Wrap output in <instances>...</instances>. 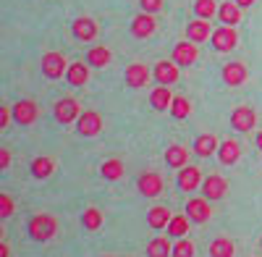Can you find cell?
Wrapping results in <instances>:
<instances>
[{
	"label": "cell",
	"mask_w": 262,
	"mask_h": 257,
	"mask_svg": "<svg viewBox=\"0 0 262 257\" xmlns=\"http://www.w3.org/2000/svg\"><path fill=\"white\" fill-rule=\"evenodd\" d=\"M55 231H58V221L53 216H34L29 221V237L34 242H48L55 237Z\"/></svg>",
	"instance_id": "cell-1"
},
{
	"label": "cell",
	"mask_w": 262,
	"mask_h": 257,
	"mask_svg": "<svg viewBox=\"0 0 262 257\" xmlns=\"http://www.w3.org/2000/svg\"><path fill=\"white\" fill-rule=\"evenodd\" d=\"M210 42H212V48H215L217 53H231V50L238 45V34H236L233 27H221V29L212 32Z\"/></svg>",
	"instance_id": "cell-2"
},
{
	"label": "cell",
	"mask_w": 262,
	"mask_h": 257,
	"mask_svg": "<svg viewBox=\"0 0 262 257\" xmlns=\"http://www.w3.org/2000/svg\"><path fill=\"white\" fill-rule=\"evenodd\" d=\"M66 71H69V66H66V58L55 50L45 53L42 55V74H45L48 79H60Z\"/></svg>",
	"instance_id": "cell-3"
},
{
	"label": "cell",
	"mask_w": 262,
	"mask_h": 257,
	"mask_svg": "<svg viewBox=\"0 0 262 257\" xmlns=\"http://www.w3.org/2000/svg\"><path fill=\"white\" fill-rule=\"evenodd\" d=\"M202 197L205 200H210V202H215V200H221V197H226V191H228V181L223 179V176H217V174H210L205 181H202Z\"/></svg>",
	"instance_id": "cell-4"
},
{
	"label": "cell",
	"mask_w": 262,
	"mask_h": 257,
	"mask_svg": "<svg viewBox=\"0 0 262 257\" xmlns=\"http://www.w3.org/2000/svg\"><path fill=\"white\" fill-rule=\"evenodd\" d=\"M76 128L81 137H97L102 132V116L97 111H84L76 121Z\"/></svg>",
	"instance_id": "cell-5"
},
{
	"label": "cell",
	"mask_w": 262,
	"mask_h": 257,
	"mask_svg": "<svg viewBox=\"0 0 262 257\" xmlns=\"http://www.w3.org/2000/svg\"><path fill=\"white\" fill-rule=\"evenodd\" d=\"M79 116H81V108L74 97H63V100L55 102V121L74 123V121H79Z\"/></svg>",
	"instance_id": "cell-6"
},
{
	"label": "cell",
	"mask_w": 262,
	"mask_h": 257,
	"mask_svg": "<svg viewBox=\"0 0 262 257\" xmlns=\"http://www.w3.org/2000/svg\"><path fill=\"white\" fill-rule=\"evenodd\" d=\"M37 116H39V108H37L34 100H18V102L13 105V121L21 123V126L34 123Z\"/></svg>",
	"instance_id": "cell-7"
},
{
	"label": "cell",
	"mask_w": 262,
	"mask_h": 257,
	"mask_svg": "<svg viewBox=\"0 0 262 257\" xmlns=\"http://www.w3.org/2000/svg\"><path fill=\"white\" fill-rule=\"evenodd\" d=\"M152 76H155L158 84H163V87H170V84L179 81V63L176 60H158Z\"/></svg>",
	"instance_id": "cell-8"
},
{
	"label": "cell",
	"mask_w": 262,
	"mask_h": 257,
	"mask_svg": "<svg viewBox=\"0 0 262 257\" xmlns=\"http://www.w3.org/2000/svg\"><path fill=\"white\" fill-rule=\"evenodd\" d=\"M186 216H189L191 223H207L210 216H212L210 200H205V197H194V200H189V205H186Z\"/></svg>",
	"instance_id": "cell-9"
},
{
	"label": "cell",
	"mask_w": 262,
	"mask_h": 257,
	"mask_svg": "<svg viewBox=\"0 0 262 257\" xmlns=\"http://www.w3.org/2000/svg\"><path fill=\"white\" fill-rule=\"evenodd\" d=\"M257 123V113L249 108V105H238V108L231 113V126L236 128V132H249V128H254Z\"/></svg>",
	"instance_id": "cell-10"
},
{
	"label": "cell",
	"mask_w": 262,
	"mask_h": 257,
	"mask_svg": "<svg viewBox=\"0 0 262 257\" xmlns=\"http://www.w3.org/2000/svg\"><path fill=\"white\" fill-rule=\"evenodd\" d=\"M155 29H158V21H155V16H152V13H144L142 11L134 21H131V34L139 37V39L152 37V34H155Z\"/></svg>",
	"instance_id": "cell-11"
},
{
	"label": "cell",
	"mask_w": 262,
	"mask_h": 257,
	"mask_svg": "<svg viewBox=\"0 0 262 257\" xmlns=\"http://www.w3.org/2000/svg\"><path fill=\"white\" fill-rule=\"evenodd\" d=\"M249 71L242 60H233V63H226L223 66V81L228 84V87H242V84L247 81Z\"/></svg>",
	"instance_id": "cell-12"
},
{
	"label": "cell",
	"mask_w": 262,
	"mask_h": 257,
	"mask_svg": "<svg viewBox=\"0 0 262 257\" xmlns=\"http://www.w3.org/2000/svg\"><path fill=\"white\" fill-rule=\"evenodd\" d=\"M137 189L142 191L144 197H158L163 191V179L160 174H155V170H149V174H142L137 179Z\"/></svg>",
	"instance_id": "cell-13"
},
{
	"label": "cell",
	"mask_w": 262,
	"mask_h": 257,
	"mask_svg": "<svg viewBox=\"0 0 262 257\" xmlns=\"http://www.w3.org/2000/svg\"><path fill=\"white\" fill-rule=\"evenodd\" d=\"M202 174H200V168H194V165H184L179 170V189L184 191H194V189H200L202 186Z\"/></svg>",
	"instance_id": "cell-14"
},
{
	"label": "cell",
	"mask_w": 262,
	"mask_h": 257,
	"mask_svg": "<svg viewBox=\"0 0 262 257\" xmlns=\"http://www.w3.org/2000/svg\"><path fill=\"white\" fill-rule=\"evenodd\" d=\"M71 32H74V37H76L79 42H92V39L97 37V21L81 16V18H76V21H74Z\"/></svg>",
	"instance_id": "cell-15"
},
{
	"label": "cell",
	"mask_w": 262,
	"mask_h": 257,
	"mask_svg": "<svg viewBox=\"0 0 262 257\" xmlns=\"http://www.w3.org/2000/svg\"><path fill=\"white\" fill-rule=\"evenodd\" d=\"M149 76H152V71L144 66V63H131V66L126 69V84L134 87V90L144 87V84L149 81Z\"/></svg>",
	"instance_id": "cell-16"
},
{
	"label": "cell",
	"mask_w": 262,
	"mask_h": 257,
	"mask_svg": "<svg viewBox=\"0 0 262 257\" xmlns=\"http://www.w3.org/2000/svg\"><path fill=\"white\" fill-rule=\"evenodd\" d=\"M66 79H69L71 87H84L90 81V63H81V60L71 63L69 71H66Z\"/></svg>",
	"instance_id": "cell-17"
},
{
	"label": "cell",
	"mask_w": 262,
	"mask_h": 257,
	"mask_svg": "<svg viewBox=\"0 0 262 257\" xmlns=\"http://www.w3.org/2000/svg\"><path fill=\"white\" fill-rule=\"evenodd\" d=\"M173 60L179 63V66H191L196 60V42H179L176 48H173Z\"/></svg>",
	"instance_id": "cell-18"
},
{
	"label": "cell",
	"mask_w": 262,
	"mask_h": 257,
	"mask_svg": "<svg viewBox=\"0 0 262 257\" xmlns=\"http://www.w3.org/2000/svg\"><path fill=\"white\" fill-rule=\"evenodd\" d=\"M186 37H189V42H205L207 37H212V32H210V21H207V18L189 21V27H186Z\"/></svg>",
	"instance_id": "cell-19"
},
{
	"label": "cell",
	"mask_w": 262,
	"mask_h": 257,
	"mask_svg": "<svg viewBox=\"0 0 262 257\" xmlns=\"http://www.w3.org/2000/svg\"><path fill=\"white\" fill-rule=\"evenodd\" d=\"M217 158H221L223 165H233L238 158H242V144L233 142V139H226L221 147H217Z\"/></svg>",
	"instance_id": "cell-20"
},
{
	"label": "cell",
	"mask_w": 262,
	"mask_h": 257,
	"mask_svg": "<svg viewBox=\"0 0 262 257\" xmlns=\"http://www.w3.org/2000/svg\"><path fill=\"white\" fill-rule=\"evenodd\" d=\"M165 163H168V168H184V165H189V149L181 147V144H170L165 149Z\"/></svg>",
	"instance_id": "cell-21"
},
{
	"label": "cell",
	"mask_w": 262,
	"mask_h": 257,
	"mask_svg": "<svg viewBox=\"0 0 262 257\" xmlns=\"http://www.w3.org/2000/svg\"><path fill=\"white\" fill-rule=\"evenodd\" d=\"M217 139H215V134H200L194 139V153L200 155V158H210L212 153H217Z\"/></svg>",
	"instance_id": "cell-22"
},
{
	"label": "cell",
	"mask_w": 262,
	"mask_h": 257,
	"mask_svg": "<svg viewBox=\"0 0 262 257\" xmlns=\"http://www.w3.org/2000/svg\"><path fill=\"white\" fill-rule=\"evenodd\" d=\"M170 210L168 207H163V205H158V207H152L149 212H147V223H149V228H155V231H160V228H168V223H170Z\"/></svg>",
	"instance_id": "cell-23"
},
{
	"label": "cell",
	"mask_w": 262,
	"mask_h": 257,
	"mask_svg": "<svg viewBox=\"0 0 262 257\" xmlns=\"http://www.w3.org/2000/svg\"><path fill=\"white\" fill-rule=\"evenodd\" d=\"M170 102H173V95H170V90L168 87H155L152 90V95H149V105L155 111H170Z\"/></svg>",
	"instance_id": "cell-24"
},
{
	"label": "cell",
	"mask_w": 262,
	"mask_h": 257,
	"mask_svg": "<svg viewBox=\"0 0 262 257\" xmlns=\"http://www.w3.org/2000/svg\"><path fill=\"white\" fill-rule=\"evenodd\" d=\"M217 18L223 21V27H236L238 21H242V8L228 0V3H223L221 11H217Z\"/></svg>",
	"instance_id": "cell-25"
},
{
	"label": "cell",
	"mask_w": 262,
	"mask_h": 257,
	"mask_svg": "<svg viewBox=\"0 0 262 257\" xmlns=\"http://www.w3.org/2000/svg\"><path fill=\"white\" fill-rule=\"evenodd\" d=\"M55 174V160L53 158H34L32 160V176L34 179H50Z\"/></svg>",
	"instance_id": "cell-26"
},
{
	"label": "cell",
	"mask_w": 262,
	"mask_h": 257,
	"mask_svg": "<svg viewBox=\"0 0 262 257\" xmlns=\"http://www.w3.org/2000/svg\"><path fill=\"white\" fill-rule=\"evenodd\" d=\"M123 163L118 160V158H111V160H105L102 165H100V174H102V179L105 181H118L121 176H123Z\"/></svg>",
	"instance_id": "cell-27"
},
{
	"label": "cell",
	"mask_w": 262,
	"mask_h": 257,
	"mask_svg": "<svg viewBox=\"0 0 262 257\" xmlns=\"http://www.w3.org/2000/svg\"><path fill=\"white\" fill-rule=\"evenodd\" d=\"M86 63H90V66H95V69L107 66V63H111V50H107L105 45L90 48V53H86Z\"/></svg>",
	"instance_id": "cell-28"
},
{
	"label": "cell",
	"mask_w": 262,
	"mask_h": 257,
	"mask_svg": "<svg viewBox=\"0 0 262 257\" xmlns=\"http://www.w3.org/2000/svg\"><path fill=\"white\" fill-rule=\"evenodd\" d=\"M173 254V244L168 242V237H158L147 244V257H168Z\"/></svg>",
	"instance_id": "cell-29"
},
{
	"label": "cell",
	"mask_w": 262,
	"mask_h": 257,
	"mask_svg": "<svg viewBox=\"0 0 262 257\" xmlns=\"http://www.w3.org/2000/svg\"><path fill=\"white\" fill-rule=\"evenodd\" d=\"M236 254V247L231 239L226 237H217L212 244H210V257H233Z\"/></svg>",
	"instance_id": "cell-30"
},
{
	"label": "cell",
	"mask_w": 262,
	"mask_h": 257,
	"mask_svg": "<svg viewBox=\"0 0 262 257\" xmlns=\"http://www.w3.org/2000/svg\"><path fill=\"white\" fill-rule=\"evenodd\" d=\"M189 231V216H173L170 223H168V237H176V239H184Z\"/></svg>",
	"instance_id": "cell-31"
},
{
	"label": "cell",
	"mask_w": 262,
	"mask_h": 257,
	"mask_svg": "<svg viewBox=\"0 0 262 257\" xmlns=\"http://www.w3.org/2000/svg\"><path fill=\"white\" fill-rule=\"evenodd\" d=\"M81 226H84L86 231H100V226H102V212H100L97 207H86L84 216H81Z\"/></svg>",
	"instance_id": "cell-32"
},
{
	"label": "cell",
	"mask_w": 262,
	"mask_h": 257,
	"mask_svg": "<svg viewBox=\"0 0 262 257\" xmlns=\"http://www.w3.org/2000/svg\"><path fill=\"white\" fill-rule=\"evenodd\" d=\"M217 11H221V8H217L215 6V0H196V3H194V13H196V18H212Z\"/></svg>",
	"instance_id": "cell-33"
},
{
	"label": "cell",
	"mask_w": 262,
	"mask_h": 257,
	"mask_svg": "<svg viewBox=\"0 0 262 257\" xmlns=\"http://www.w3.org/2000/svg\"><path fill=\"white\" fill-rule=\"evenodd\" d=\"M191 113V102L186 100V97H173V102H170V116L173 118H186Z\"/></svg>",
	"instance_id": "cell-34"
},
{
	"label": "cell",
	"mask_w": 262,
	"mask_h": 257,
	"mask_svg": "<svg viewBox=\"0 0 262 257\" xmlns=\"http://www.w3.org/2000/svg\"><path fill=\"white\" fill-rule=\"evenodd\" d=\"M170 257H194V244L189 239H179L173 244V254Z\"/></svg>",
	"instance_id": "cell-35"
},
{
	"label": "cell",
	"mask_w": 262,
	"mask_h": 257,
	"mask_svg": "<svg viewBox=\"0 0 262 257\" xmlns=\"http://www.w3.org/2000/svg\"><path fill=\"white\" fill-rule=\"evenodd\" d=\"M0 216H3V218L13 216V200L8 195H0Z\"/></svg>",
	"instance_id": "cell-36"
},
{
	"label": "cell",
	"mask_w": 262,
	"mask_h": 257,
	"mask_svg": "<svg viewBox=\"0 0 262 257\" xmlns=\"http://www.w3.org/2000/svg\"><path fill=\"white\" fill-rule=\"evenodd\" d=\"M139 6L144 13H158L163 8V0H139Z\"/></svg>",
	"instance_id": "cell-37"
},
{
	"label": "cell",
	"mask_w": 262,
	"mask_h": 257,
	"mask_svg": "<svg viewBox=\"0 0 262 257\" xmlns=\"http://www.w3.org/2000/svg\"><path fill=\"white\" fill-rule=\"evenodd\" d=\"M13 118V108H8V105H0V128H8Z\"/></svg>",
	"instance_id": "cell-38"
},
{
	"label": "cell",
	"mask_w": 262,
	"mask_h": 257,
	"mask_svg": "<svg viewBox=\"0 0 262 257\" xmlns=\"http://www.w3.org/2000/svg\"><path fill=\"white\" fill-rule=\"evenodd\" d=\"M0 168H3V170H8V168H11V153H8L6 147L0 149Z\"/></svg>",
	"instance_id": "cell-39"
},
{
	"label": "cell",
	"mask_w": 262,
	"mask_h": 257,
	"mask_svg": "<svg viewBox=\"0 0 262 257\" xmlns=\"http://www.w3.org/2000/svg\"><path fill=\"white\" fill-rule=\"evenodd\" d=\"M252 3H254V0H236V6H238V8H249Z\"/></svg>",
	"instance_id": "cell-40"
},
{
	"label": "cell",
	"mask_w": 262,
	"mask_h": 257,
	"mask_svg": "<svg viewBox=\"0 0 262 257\" xmlns=\"http://www.w3.org/2000/svg\"><path fill=\"white\" fill-rule=\"evenodd\" d=\"M11 254V249H8V244L3 242V244H0V257H8Z\"/></svg>",
	"instance_id": "cell-41"
},
{
	"label": "cell",
	"mask_w": 262,
	"mask_h": 257,
	"mask_svg": "<svg viewBox=\"0 0 262 257\" xmlns=\"http://www.w3.org/2000/svg\"><path fill=\"white\" fill-rule=\"evenodd\" d=\"M257 147L262 149V132H257Z\"/></svg>",
	"instance_id": "cell-42"
},
{
	"label": "cell",
	"mask_w": 262,
	"mask_h": 257,
	"mask_svg": "<svg viewBox=\"0 0 262 257\" xmlns=\"http://www.w3.org/2000/svg\"><path fill=\"white\" fill-rule=\"evenodd\" d=\"M259 247H262V239H259Z\"/></svg>",
	"instance_id": "cell-43"
}]
</instances>
